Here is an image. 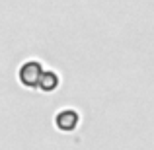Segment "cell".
<instances>
[{
	"mask_svg": "<svg viewBox=\"0 0 154 150\" xmlns=\"http://www.w3.org/2000/svg\"><path fill=\"white\" fill-rule=\"evenodd\" d=\"M45 76V68L39 63H26L22 66V72H20V78L26 82V86H39Z\"/></svg>",
	"mask_w": 154,
	"mask_h": 150,
	"instance_id": "6da1fadb",
	"label": "cell"
},
{
	"mask_svg": "<svg viewBox=\"0 0 154 150\" xmlns=\"http://www.w3.org/2000/svg\"><path fill=\"white\" fill-rule=\"evenodd\" d=\"M78 125V113L72 111V109H64V111L57 113V127L63 129V131H72V129Z\"/></svg>",
	"mask_w": 154,
	"mask_h": 150,
	"instance_id": "7a4b0ae2",
	"label": "cell"
}]
</instances>
